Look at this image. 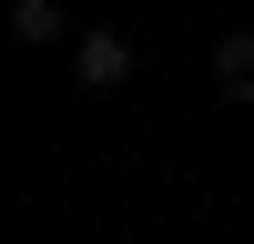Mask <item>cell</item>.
Returning a JSON list of instances; mask_svg holds the SVG:
<instances>
[{
    "mask_svg": "<svg viewBox=\"0 0 254 244\" xmlns=\"http://www.w3.org/2000/svg\"><path fill=\"white\" fill-rule=\"evenodd\" d=\"M71 71H81V92H122V81H132V31H81Z\"/></svg>",
    "mask_w": 254,
    "mask_h": 244,
    "instance_id": "cell-1",
    "label": "cell"
},
{
    "mask_svg": "<svg viewBox=\"0 0 254 244\" xmlns=\"http://www.w3.org/2000/svg\"><path fill=\"white\" fill-rule=\"evenodd\" d=\"M61 31H71V20H61V0H10V41H20V51H51Z\"/></svg>",
    "mask_w": 254,
    "mask_h": 244,
    "instance_id": "cell-2",
    "label": "cell"
},
{
    "mask_svg": "<svg viewBox=\"0 0 254 244\" xmlns=\"http://www.w3.org/2000/svg\"><path fill=\"white\" fill-rule=\"evenodd\" d=\"M214 81H224V102H254V31H224V51H214Z\"/></svg>",
    "mask_w": 254,
    "mask_h": 244,
    "instance_id": "cell-3",
    "label": "cell"
}]
</instances>
